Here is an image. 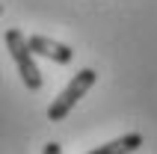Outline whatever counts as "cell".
I'll return each mask as SVG.
<instances>
[{
	"label": "cell",
	"mask_w": 157,
	"mask_h": 154,
	"mask_svg": "<svg viewBox=\"0 0 157 154\" xmlns=\"http://www.w3.org/2000/svg\"><path fill=\"white\" fill-rule=\"evenodd\" d=\"M6 48L9 53H12V60H15V68L18 74H21V80H24V86L30 89V92H39L42 89V71H39V65H36L33 60V51L27 48V36L18 30V27H12V30H6Z\"/></svg>",
	"instance_id": "1"
},
{
	"label": "cell",
	"mask_w": 157,
	"mask_h": 154,
	"mask_svg": "<svg viewBox=\"0 0 157 154\" xmlns=\"http://www.w3.org/2000/svg\"><path fill=\"white\" fill-rule=\"evenodd\" d=\"M95 80H98V74L92 68H80L77 74L71 77V83L65 86V89L53 98V104L48 107V119H51V121H65V116L74 110V104L95 86Z\"/></svg>",
	"instance_id": "2"
},
{
	"label": "cell",
	"mask_w": 157,
	"mask_h": 154,
	"mask_svg": "<svg viewBox=\"0 0 157 154\" xmlns=\"http://www.w3.org/2000/svg\"><path fill=\"white\" fill-rule=\"evenodd\" d=\"M27 48L33 51V56H44V60H51V62H59V65H68L74 60V51H71L68 44L53 42L48 36H30L27 39Z\"/></svg>",
	"instance_id": "3"
},
{
	"label": "cell",
	"mask_w": 157,
	"mask_h": 154,
	"mask_svg": "<svg viewBox=\"0 0 157 154\" xmlns=\"http://www.w3.org/2000/svg\"><path fill=\"white\" fill-rule=\"evenodd\" d=\"M142 145V133H124V137L113 139V142H104V145L92 148L89 154H133Z\"/></svg>",
	"instance_id": "4"
},
{
	"label": "cell",
	"mask_w": 157,
	"mask_h": 154,
	"mask_svg": "<svg viewBox=\"0 0 157 154\" xmlns=\"http://www.w3.org/2000/svg\"><path fill=\"white\" fill-rule=\"evenodd\" d=\"M42 154H62V148H59V142H48Z\"/></svg>",
	"instance_id": "5"
},
{
	"label": "cell",
	"mask_w": 157,
	"mask_h": 154,
	"mask_svg": "<svg viewBox=\"0 0 157 154\" xmlns=\"http://www.w3.org/2000/svg\"><path fill=\"white\" fill-rule=\"evenodd\" d=\"M0 15H3V3H0Z\"/></svg>",
	"instance_id": "6"
}]
</instances>
